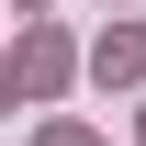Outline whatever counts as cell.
<instances>
[{"mask_svg": "<svg viewBox=\"0 0 146 146\" xmlns=\"http://www.w3.org/2000/svg\"><path fill=\"white\" fill-rule=\"evenodd\" d=\"M68 68H79V56H68V34L23 23V56H11V79H23V90H68Z\"/></svg>", "mask_w": 146, "mask_h": 146, "instance_id": "cell-1", "label": "cell"}, {"mask_svg": "<svg viewBox=\"0 0 146 146\" xmlns=\"http://www.w3.org/2000/svg\"><path fill=\"white\" fill-rule=\"evenodd\" d=\"M90 68H101V90H112V79L135 90V79H146V34H135V23H112V34L90 45Z\"/></svg>", "mask_w": 146, "mask_h": 146, "instance_id": "cell-2", "label": "cell"}, {"mask_svg": "<svg viewBox=\"0 0 146 146\" xmlns=\"http://www.w3.org/2000/svg\"><path fill=\"white\" fill-rule=\"evenodd\" d=\"M45 146H101V135H90V124H45Z\"/></svg>", "mask_w": 146, "mask_h": 146, "instance_id": "cell-3", "label": "cell"}, {"mask_svg": "<svg viewBox=\"0 0 146 146\" xmlns=\"http://www.w3.org/2000/svg\"><path fill=\"white\" fill-rule=\"evenodd\" d=\"M11 90H23V79H11V68H0V101H11Z\"/></svg>", "mask_w": 146, "mask_h": 146, "instance_id": "cell-4", "label": "cell"}, {"mask_svg": "<svg viewBox=\"0 0 146 146\" xmlns=\"http://www.w3.org/2000/svg\"><path fill=\"white\" fill-rule=\"evenodd\" d=\"M135 135H146V112H135Z\"/></svg>", "mask_w": 146, "mask_h": 146, "instance_id": "cell-5", "label": "cell"}, {"mask_svg": "<svg viewBox=\"0 0 146 146\" xmlns=\"http://www.w3.org/2000/svg\"><path fill=\"white\" fill-rule=\"evenodd\" d=\"M23 11H34V0H23Z\"/></svg>", "mask_w": 146, "mask_h": 146, "instance_id": "cell-6", "label": "cell"}]
</instances>
